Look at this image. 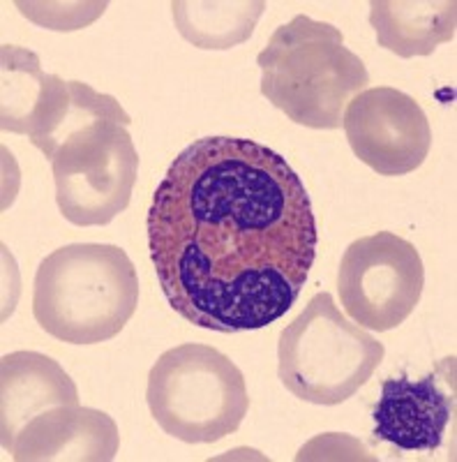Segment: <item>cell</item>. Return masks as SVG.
Returning a JSON list of instances; mask_svg holds the SVG:
<instances>
[{
	"label": "cell",
	"instance_id": "1",
	"mask_svg": "<svg viewBox=\"0 0 457 462\" xmlns=\"http://www.w3.org/2000/svg\"><path fill=\"white\" fill-rule=\"evenodd\" d=\"M316 245L300 176L279 152L250 139L189 143L148 210V247L169 305L213 333L259 331L287 315Z\"/></svg>",
	"mask_w": 457,
	"mask_h": 462
},
{
	"label": "cell",
	"instance_id": "2",
	"mask_svg": "<svg viewBox=\"0 0 457 462\" xmlns=\"http://www.w3.org/2000/svg\"><path fill=\"white\" fill-rule=\"evenodd\" d=\"M139 305L137 268L109 243H72L37 266L32 315L68 345H100L116 337Z\"/></svg>",
	"mask_w": 457,
	"mask_h": 462
},
{
	"label": "cell",
	"instance_id": "3",
	"mask_svg": "<svg viewBox=\"0 0 457 462\" xmlns=\"http://www.w3.org/2000/svg\"><path fill=\"white\" fill-rule=\"evenodd\" d=\"M261 95L312 130L342 127L344 109L370 84L365 63L344 47L340 28L298 14L259 53Z\"/></svg>",
	"mask_w": 457,
	"mask_h": 462
},
{
	"label": "cell",
	"instance_id": "4",
	"mask_svg": "<svg viewBox=\"0 0 457 462\" xmlns=\"http://www.w3.org/2000/svg\"><path fill=\"white\" fill-rule=\"evenodd\" d=\"M148 410L167 435L185 444H215L241 428L250 410L241 368L215 346L167 349L148 374Z\"/></svg>",
	"mask_w": 457,
	"mask_h": 462
},
{
	"label": "cell",
	"instance_id": "5",
	"mask_svg": "<svg viewBox=\"0 0 457 462\" xmlns=\"http://www.w3.org/2000/svg\"><path fill=\"white\" fill-rule=\"evenodd\" d=\"M384 345L349 321L326 291L316 294L279 336L284 389L312 404H340L363 389L384 361Z\"/></svg>",
	"mask_w": 457,
	"mask_h": 462
},
{
	"label": "cell",
	"instance_id": "6",
	"mask_svg": "<svg viewBox=\"0 0 457 462\" xmlns=\"http://www.w3.org/2000/svg\"><path fill=\"white\" fill-rule=\"evenodd\" d=\"M51 169L65 220L77 226H102L130 206L139 155L123 123L97 121L60 143Z\"/></svg>",
	"mask_w": 457,
	"mask_h": 462
},
{
	"label": "cell",
	"instance_id": "7",
	"mask_svg": "<svg viewBox=\"0 0 457 462\" xmlns=\"http://www.w3.org/2000/svg\"><path fill=\"white\" fill-rule=\"evenodd\" d=\"M425 287V268L414 243L377 231L347 247L337 271V291L353 324L393 331L409 319Z\"/></svg>",
	"mask_w": 457,
	"mask_h": 462
},
{
	"label": "cell",
	"instance_id": "8",
	"mask_svg": "<svg viewBox=\"0 0 457 462\" xmlns=\"http://www.w3.org/2000/svg\"><path fill=\"white\" fill-rule=\"evenodd\" d=\"M342 127L353 155L379 176H405L425 162L432 130L425 111L390 86L358 93L344 109Z\"/></svg>",
	"mask_w": 457,
	"mask_h": 462
},
{
	"label": "cell",
	"instance_id": "9",
	"mask_svg": "<svg viewBox=\"0 0 457 462\" xmlns=\"http://www.w3.org/2000/svg\"><path fill=\"white\" fill-rule=\"evenodd\" d=\"M443 363L423 379H386L374 407V435L399 451H436L455 414V379Z\"/></svg>",
	"mask_w": 457,
	"mask_h": 462
},
{
	"label": "cell",
	"instance_id": "10",
	"mask_svg": "<svg viewBox=\"0 0 457 462\" xmlns=\"http://www.w3.org/2000/svg\"><path fill=\"white\" fill-rule=\"evenodd\" d=\"M121 447L116 420L81 404H59L37 414L14 439L16 462H109Z\"/></svg>",
	"mask_w": 457,
	"mask_h": 462
},
{
	"label": "cell",
	"instance_id": "11",
	"mask_svg": "<svg viewBox=\"0 0 457 462\" xmlns=\"http://www.w3.org/2000/svg\"><path fill=\"white\" fill-rule=\"evenodd\" d=\"M0 53V127L26 134L40 148L68 114L69 81L44 72L40 58L28 49L3 44Z\"/></svg>",
	"mask_w": 457,
	"mask_h": 462
},
{
	"label": "cell",
	"instance_id": "12",
	"mask_svg": "<svg viewBox=\"0 0 457 462\" xmlns=\"http://www.w3.org/2000/svg\"><path fill=\"white\" fill-rule=\"evenodd\" d=\"M0 435L3 448L10 451L28 420L59 404H79V391L51 356L12 352L0 363Z\"/></svg>",
	"mask_w": 457,
	"mask_h": 462
},
{
	"label": "cell",
	"instance_id": "13",
	"mask_svg": "<svg viewBox=\"0 0 457 462\" xmlns=\"http://www.w3.org/2000/svg\"><path fill=\"white\" fill-rule=\"evenodd\" d=\"M455 0H372L370 23L379 47L399 58L430 56L455 37Z\"/></svg>",
	"mask_w": 457,
	"mask_h": 462
},
{
	"label": "cell",
	"instance_id": "14",
	"mask_svg": "<svg viewBox=\"0 0 457 462\" xmlns=\"http://www.w3.org/2000/svg\"><path fill=\"white\" fill-rule=\"evenodd\" d=\"M266 3H171V14L180 35L197 49L238 47L252 37Z\"/></svg>",
	"mask_w": 457,
	"mask_h": 462
},
{
	"label": "cell",
	"instance_id": "15",
	"mask_svg": "<svg viewBox=\"0 0 457 462\" xmlns=\"http://www.w3.org/2000/svg\"><path fill=\"white\" fill-rule=\"evenodd\" d=\"M16 7L49 31H79L105 14L106 3H16Z\"/></svg>",
	"mask_w": 457,
	"mask_h": 462
}]
</instances>
